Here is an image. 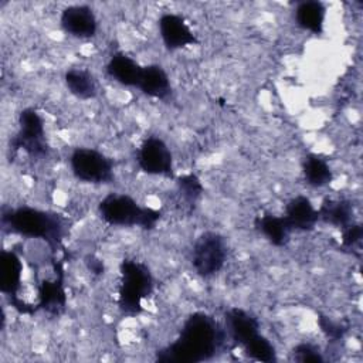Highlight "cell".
Listing matches in <instances>:
<instances>
[{"label": "cell", "mask_w": 363, "mask_h": 363, "mask_svg": "<svg viewBox=\"0 0 363 363\" xmlns=\"http://www.w3.org/2000/svg\"><path fill=\"white\" fill-rule=\"evenodd\" d=\"M119 274L118 306L126 316L139 315L143 301L153 292V275L145 262L130 258L122 259Z\"/></svg>", "instance_id": "3"}, {"label": "cell", "mask_w": 363, "mask_h": 363, "mask_svg": "<svg viewBox=\"0 0 363 363\" xmlns=\"http://www.w3.org/2000/svg\"><path fill=\"white\" fill-rule=\"evenodd\" d=\"M140 170L152 176H173V156L163 139L147 136L139 146L136 155Z\"/></svg>", "instance_id": "8"}, {"label": "cell", "mask_w": 363, "mask_h": 363, "mask_svg": "<svg viewBox=\"0 0 363 363\" xmlns=\"http://www.w3.org/2000/svg\"><path fill=\"white\" fill-rule=\"evenodd\" d=\"M318 325L320 328V330L323 332V335L330 339V342H339L343 339L345 333H346V326H343L340 322H336V320H332L328 316H323L320 315L318 318Z\"/></svg>", "instance_id": "25"}, {"label": "cell", "mask_w": 363, "mask_h": 363, "mask_svg": "<svg viewBox=\"0 0 363 363\" xmlns=\"http://www.w3.org/2000/svg\"><path fill=\"white\" fill-rule=\"evenodd\" d=\"M177 191L189 206H193L203 194V184L196 174H184L177 179Z\"/></svg>", "instance_id": "22"}, {"label": "cell", "mask_w": 363, "mask_h": 363, "mask_svg": "<svg viewBox=\"0 0 363 363\" xmlns=\"http://www.w3.org/2000/svg\"><path fill=\"white\" fill-rule=\"evenodd\" d=\"M254 225L275 247H284L289 241V235L292 233L284 216H275L271 213L258 216Z\"/></svg>", "instance_id": "19"}, {"label": "cell", "mask_w": 363, "mask_h": 363, "mask_svg": "<svg viewBox=\"0 0 363 363\" xmlns=\"http://www.w3.org/2000/svg\"><path fill=\"white\" fill-rule=\"evenodd\" d=\"M318 217L319 221L343 230L353 223V204L346 199H325L318 208Z\"/></svg>", "instance_id": "17"}, {"label": "cell", "mask_w": 363, "mask_h": 363, "mask_svg": "<svg viewBox=\"0 0 363 363\" xmlns=\"http://www.w3.org/2000/svg\"><path fill=\"white\" fill-rule=\"evenodd\" d=\"M138 89L150 98L162 101L169 98L172 94V85L164 68L159 64L145 65L142 68Z\"/></svg>", "instance_id": "16"}, {"label": "cell", "mask_w": 363, "mask_h": 363, "mask_svg": "<svg viewBox=\"0 0 363 363\" xmlns=\"http://www.w3.org/2000/svg\"><path fill=\"white\" fill-rule=\"evenodd\" d=\"M23 262L16 251L3 250L0 254V291L10 298L11 306L20 313H31V309L18 298L21 288Z\"/></svg>", "instance_id": "9"}, {"label": "cell", "mask_w": 363, "mask_h": 363, "mask_svg": "<svg viewBox=\"0 0 363 363\" xmlns=\"http://www.w3.org/2000/svg\"><path fill=\"white\" fill-rule=\"evenodd\" d=\"M244 352L248 357L258 362H274L277 360V352L274 345L262 335L244 347Z\"/></svg>", "instance_id": "23"}, {"label": "cell", "mask_w": 363, "mask_h": 363, "mask_svg": "<svg viewBox=\"0 0 363 363\" xmlns=\"http://www.w3.org/2000/svg\"><path fill=\"white\" fill-rule=\"evenodd\" d=\"M363 237V228L360 224L352 223L342 230V247L345 250H356L360 245Z\"/></svg>", "instance_id": "26"}, {"label": "cell", "mask_w": 363, "mask_h": 363, "mask_svg": "<svg viewBox=\"0 0 363 363\" xmlns=\"http://www.w3.org/2000/svg\"><path fill=\"white\" fill-rule=\"evenodd\" d=\"M284 218L292 231H311L319 221L318 208L306 196H296L285 206Z\"/></svg>", "instance_id": "14"}, {"label": "cell", "mask_w": 363, "mask_h": 363, "mask_svg": "<svg viewBox=\"0 0 363 363\" xmlns=\"http://www.w3.org/2000/svg\"><path fill=\"white\" fill-rule=\"evenodd\" d=\"M72 174L91 184H109L113 182L115 162L105 153L92 147H77L69 155Z\"/></svg>", "instance_id": "5"}, {"label": "cell", "mask_w": 363, "mask_h": 363, "mask_svg": "<svg viewBox=\"0 0 363 363\" xmlns=\"http://www.w3.org/2000/svg\"><path fill=\"white\" fill-rule=\"evenodd\" d=\"M64 82L71 95L78 99L88 101L96 96L98 85L95 77L84 68L68 69L64 75Z\"/></svg>", "instance_id": "20"}, {"label": "cell", "mask_w": 363, "mask_h": 363, "mask_svg": "<svg viewBox=\"0 0 363 363\" xmlns=\"http://www.w3.org/2000/svg\"><path fill=\"white\" fill-rule=\"evenodd\" d=\"M292 357L296 362H316V363H320V362L325 360L319 347L312 345V343H308V342H302V343L296 345L292 350Z\"/></svg>", "instance_id": "24"}, {"label": "cell", "mask_w": 363, "mask_h": 363, "mask_svg": "<svg viewBox=\"0 0 363 363\" xmlns=\"http://www.w3.org/2000/svg\"><path fill=\"white\" fill-rule=\"evenodd\" d=\"M225 237L216 231L201 233L191 248V265L197 275L210 278L218 274L227 259Z\"/></svg>", "instance_id": "6"}, {"label": "cell", "mask_w": 363, "mask_h": 363, "mask_svg": "<svg viewBox=\"0 0 363 363\" xmlns=\"http://www.w3.org/2000/svg\"><path fill=\"white\" fill-rule=\"evenodd\" d=\"M85 264H86L88 269H89L92 274H95V275H101V274H104V271H105V267H104L102 259L96 258L95 255H88Z\"/></svg>", "instance_id": "27"}, {"label": "cell", "mask_w": 363, "mask_h": 363, "mask_svg": "<svg viewBox=\"0 0 363 363\" xmlns=\"http://www.w3.org/2000/svg\"><path fill=\"white\" fill-rule=\"evenodd\" d=\"M55 277L52 279H44L38 284V308L58 315L67 302L64 289V271L61 264H55Z\"/></svg>", "instance_id": "13"}, {"label": "cell", "mask_w": 363, "mask_h": 363, "mask_svg": "<svg viewBox=\"0 0 363 363\" xmlns=\"http://www.w3.org/2000/svg\"><path fill=\"white\" fill-rule=\"evenodd\" d=\"M225 332L242 349L255 340L259 333V320L241 308H231L225 312Z\"/></svg>", "instance_id": "12"}, {"label": "cell", "mask_w": 363, "mask_h": 363, "mask_svg": "<svg viewBox=\"0 0 363 363\" xmlns=\"http://www.w3.org/2000/svg\"><path fill=\"white\" fill-rule=\"evenodd\" d=\"M302 173L305 182L312 187H323L333 179V172L322 156L308 153L302 160Z\"/></svg>", "instance_id": "21"}, {"label": "cell", "mask_w": 363, "mask_h": 363, "mask_svg": "<svg viewBox=\"0 0 363 363\" xmlns=\"http://www.w3.org/2000/svg\"><path fill=\"white\" fill-rule=\"evenodd\" d=\"M159 33L164 47L170 51L199 43L184 17L174 13H164L160 16Z\"/></svg>", "instance_id": "11"}, {"label": "cell", "mask_w": 363, "mask_h": 363, "mask_svg": "<svg viewBox=\"0 0 363 363\" xmlns=\"http://www.w3.org/2000/svg\"><path fill=\"white\" fill-rule=\"evenodd\" d=\"M62 30L75 38H91L96 34L98 20L94 10L86 4H72L61 11Z\"/></svg>", "instance_id": "10"}, {"label": "cell", "mask_w": 363, "mask_h": 363, "mask_svg": "<svg viewBox=\"0 0 363 363\" xmlns=\"http://www.w3.org/2000/svg\"><path fill=\"white\" fill-rule=\"evenodd\" d=\"M326 18V7L318 0H305L295 7V21L296 24L313 34H320L323 31V24Z\"/></svg>", "instance_id": "18"}, {"label": "cell", "mask_w": 363, "mask_h": 363, "mask_svg": "<svg viewBox=\"0 0 363 363\" xmlns=\"http://www.w3.org/2000/svg\"><path fill=\"white\" fill-rule=\"evenodd\" d=\"M1 224L13 234L44 240L55 251L64 237V220L60 214L33 207H17L1 211Z\"/></svg>", "instance_id": "2"}, {"label": "cell", "mask_w": 363, "mask_h": 363, "mask_svg": "<svg viewBox=\"0 0 363 363\" xmlns=\"http://www.w3.org/2000/svg\"><path fill=\"white\" fill-rule=\"evenodd\" d=\"M99 217L109 225L139 227L153 230L162 218V211L140 206L133 197L122 193H109L98 204Z\"/></svg>", "instance_id": "4"}, {"label": "cell", "mask_w": 363, "mask_h": 363, "mask_svg": "<svg viewBox=\"0 0 363 363\" xmlns=\"http://www.w3.org/2000/svg\"><path fill=\"white\" fill-rule=\"evenodd\" d=\"M227 332L211 315L194 312L184 322L179 336L157 350L156 360L164 363H200L213 359L225 343Z\"/></svg>", "instance_id": "1"}, {"label": "cell", "mask_w": 363, "mask_h": 363, "mask_svg": "<svg viewBox=\"0 0 363 363\" xmlns=\"http://www.w3.org/2000/svg\"><path fill=\"white\" fill-rule=\"evenodd\" d=\"M10 149L24 150L31 159L48 155L44 121L34 108H26L18 115V132L10 140Z\"/></svg>", "instance_id": "7"}, {"label": "cell", "mask_w": 363, "mask_h": 363, "mask_svg": "<svg viewBox=\"0 0 363 363\" xmlns=\"http://www.w3.org/2000/svg\"><path fill=\"white\" fill-rule=\"evenodd\" d=\"M142 68L143 67L139 65L136 60L122 51H118L111 55L106 64V74L123 86L138 88Z\"/></svg>", "instance_id": "15"}]
</instances>
